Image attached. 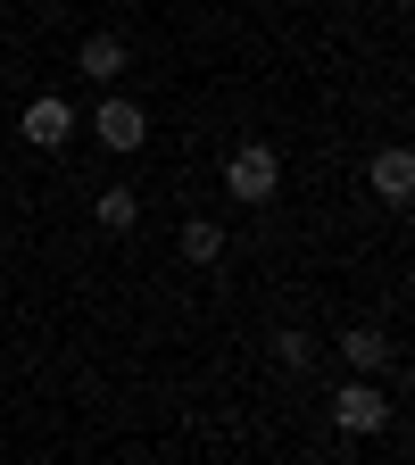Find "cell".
<instances>
[{"label":"cell","instance_id":"cell-5","mask_svg":"<svg viewBox=\"0 0 415 465\" xmlns=\"http://www.w3.org/2000/svg\"><path fill=\"white\" fill-rule=\"evenodd\" d=\"M366 183H374L390 208H399V200H415V158H407V150H382V158L366 166Z\"/></svg>","mask_w":415,"mask_h":465},{"label":"cell","instance_id":"cell-4","mask_svg":"<svg viewBox=\"0 0 415 465\" xmlns=\"http://www.w3.org/2000/svg\"><path fill=\"white\" fill-rule=\"evenodd\" d=\"M92 134H100V150H142V134H150V116H142L133 100H100V116H92Z\"/></svg>","mask_w":415,"mask_h":465},{"label":"cell","instance_id":"cell-3","mask_svg":"<svg viewBox=\"0 0 415 465\" xmlns=\"http://www.w3.org/2000/svg\"><path fill=\"white\" fill-rule=\"evenodd\" d=\"M332 416H341V432H382V424H390V399H382V391L358 374V382H349V391L332 399Z\"/></svg>","mask_w":415,"mask_h":465},{"label":"cell","instance_id":"cell-8","mask_svg":"<svg viewBox=\"0 0 415 465\" xmlns=\"http://www.w3.org/2000/svg\"><path fill=\"white\" fill-rule=\"evenodd\" d=\"M75 67H84V75H116V67H125V42H116V34H84Z\"/></svg>","mask_w":415,"mask_h":465},{"label":"cell","instance_id":"cell-9","mask_svg":"<svg viewBox=\"0 0 415 465\" xmlns=\"http://www.w3.org/2000/svg\"><path fill=\"white\" fill-rule=\"evenodd\" d=\"M133 216H142L133 192H100V224H108V232H133Z\"/></svg>","mask_w":415,"mask_h":465},{"label":"cell","instance_id":"cell-1","mask_svg":"<svg viewBox=\"0 0 415 465\" xmlns=\"http://www.w3.org/2000/svg\"><path fill=\"white\" fill-rule=\"evenodd\" d=\"M224 183H232V200H274V183H282V158H274L266 142H232V158H224Z\"/></svg>","mask_w":415,"mask_h":465},{"label":"cell","instance_id":"cell-2","mask_svg":"<svg viewBox=\"0 0 415 465\" xmlns=\"http://www.w3.org/2000/svg\"><path fill=\"white\" fill-rule=\"evenodd\" d=\"M17 134H25L34 150H58V142L75 134V108L58 100V92H42V100H25V116H17Z\"/></svg>","mask_w":415,"mask_h":465},{"label":"cell","instance_id":"cell-10","mask_svg":"<svg viewBox=\"0 0 415 465\" xmlns=\"http://www.w3.org/2000/svg\"><path fill=\"white\" fill-rule=\"evenodd\" d=\"M274 358H282V366H291V374H308V358H316V349H308V341H300V332H282V341H274Z\"/></svg>","mask_w":415,"mask_h":465},{"label":"cell","instance_id":"cell-6","mask_svg":"<svg viewBox=\"0 0 415 465\" xmlns=\"http://www.w3.org/2000/svg\"><path fill=\"white\" fill-rule=\"evenodd\" d=\"M341 358L358 366V374H374V366H390V341H382L374 324H349V332H341Z\"/></svg>","mask_w":415,"mask_h":465},{"label":"cell","instance_id":"cell-7","mask_svg":"<svg viewBox=\"0 0 415 465\" xmlns=\"http://www.w3.org/2000/svg\"><path fill=\"white\" fill-rule=\"evenodd\" d=\"M183 258H192V266H216V258H224V224H216V216H192V224H183Z\"/></svg>","mask_w":415,"mask_h":465}]
</instances>
